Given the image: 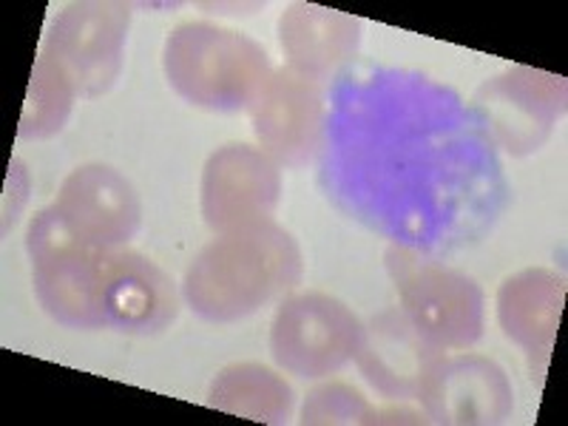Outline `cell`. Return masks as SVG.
I'll list each match as a JSON object with an SVG mask.
<instances>
[{"label":"cell","instance_id":"obj_1","mask_svg":"<svg viewBox=\"0 0 568 426\" xmlns=\"http://www.w3.org/2000/svg\"><path fill=\"white\" fill-rule=\"evenodd\" d=\"M302 276L298 247L284 231L258 220L233 227L202 251L185 278V296L200 316L231 322L253 313Z\"/></svg>","mask_w":568,"mask_h":426},{"label":"cell","instance_id":"obj_2","mask_svg":"<svg viewBox=\"0 0 568 426\" xmlns=\"http://www.w3.org/2000/svg\"><path fill=\"white\" fill-rule=\"evenodd\" d=\"M169 80L191 103L211 109L245 105L267 83V60L251 40L225 29L182 27L169 40Z\"/></svg>","mask_w":568,"mask_h":426},{"label":"cell","instance_id":"obj_3","mask_svg":"<svg viewBox=\"0 0 568 426\" xmlns=\"http://www.w3.org/2000/svg\"><path fill=\"white\" fill-rule=\"evenodd\" d=\"M362 338L364 329L342 304L324 296H302L278 311L273 355L282 367L316 378L353 358Z\"/></svg>","mask_w":568,"mask_h":426},{"label":"cell","instance_id":"obj_4","mask_svg":"<svg viewBox=\"0 0 568 426\" xmlns=\"http://www.w3.org/2000/svg\"><path fill=\"white\" fill-rule=\"evenodd\" d=\"M176 316V296L160 267L136 253L100 247L98 258V318L129 333L162 329Z\"/></svg>","mask_w":568,"mask_h":426},{"label":"cell","instance_id":"obj_5","mask_svg":"<svg viewBox=\"0 0 568 426\" xmlns=\"http://www.w3.org/2000/svg\"><path fill=\"white\" fill-rule=\"evenodd\" d=\"M125 20L129 12H123V7H100V3L71 7L54 23L45 43V49L54 45V52L43 54L65 71L74 89L85 94L103 91L116 74Z\"/></svg>","mask_w":568,"mask_h":426},{"label":"cell","instance_id":"obj_6","mask_svg":"<svg viewBox=\"0 0 568 426\" xmlns=\"http://www.w3.org/2000/svg\"><path fill=\"white\" fill-rule=\"evenodd\" d=\"M278 174L265 154L225 149L213 154L205 171L202 207L211 227H242L267 216L276 205Z\"/></svg>","mask_w":568,"mask_h":426},{"label":"cell","instance_id":"obj_7","mask_svg":"<svg viewBox=\"0 0 568 426\" xmlns=\"http://www.w3.org/2000/svg\"><path fill=\"white\" fill-rule=\"evenodd\" d=\"M256 134L284 165L311 160L322 125V100L311 80L287 69L267 80L256 94Z\"/></svg>","mask_w":568,"mask_h":426},{"label":"cell","instance_id":"obj_8","mask_svg":"<svg viewBox=\"0 0 568 426\" xmlns=\"http://www.w3.org/2000/svg\"><path fill=\"white\" fill-rule=\"evenodd\" d=\"M54 207L80 240L98 247L129 240L140 222V205L131 185L103 165L71 174Z\"/></svg>","mask_w":568,"mask_h":426},{"label":"cell","instance_id":"obj_9","mask_svg":"<svg viewBox=\"0 0 568 426\" xmlns=\"http://www.w3.org/2000/svg\"><path fill=\"white\" fill-rule=\"evenodd\" d=\"M413 327L429 342L469 344L480 333V291L440 267L415 271L400 282Z\"/></svg>","mask_w":568,"mask_h":426},{"label":"cell","instance_id":"obj_10","mask_svg":"<svg viewBox=\"0 0 568 426\" xmlns=\"http://www.w3.org/2000/svg\"><path fill=\"white\" fill-rule=\"evenodd\" d=\"M355 355L362 362L364 375L387 395L418 393L426 369L438 358L433 342L420 336L413 322H404L393 313L378 318L373 329L364 333Z\"/></svg>","mask_w":568,"mask_h":426},{"label":"cell","instance_id":"obj_11","mask_svg":"<svg viewBox=\"0 0 568 426\" xmlns=\"http://www.w3.org/2000/svg\"><path fill=\"white\" fill-rule=\"evenodd\" d=\"M562 282L542 271L520 273L500 291V322L515 342L535 349L549 347L560 322Z\"/></svg>","mask_w":568,"mask_h":426},{"label":"cell","instance_id":"obj_12","mask_svg":"<svg viewBox=\"0 0 568 426\" xmlns=\"http://www.w3.org/2000/svg\"><path fill=\"white\" fill-rule=\"evenodd\" d=\"M338 14L322 12L318 7H296L282 18V43L291 49L293 65L298 74L313 78L318 71L333 69L338 60L347 58L358 40V23L347 20L342 29H329Z\"/></svg>","mask_w":568,"mask_h":426},{"label":"cell","instance_id":"obj_13","mask_svg":"<svg viewBox=\"0 0 568 426\" xmlns=\"http://www.w3.org/2000/svg\"><path fill=\"white\" fill-rule=\"evenodd\" d=\"M74 91L78 89L65 78V71L43 54L32 71V89L23 109L20 136H49L63 129Z\"/></svg>","mask_w":568,"mask_h":426},{"label":"cell","instance_id":"obj_14","mask_svg":"<svg viewBox=\"0 0 568 426\" xmlns=\"http://www.w3.org/2000/svg\"><path fill=\"white\" fill-rule=\"evenodd\" d=\"M216 387L227 389H242L247 395H236V398L225 400L220 409H227V413H242L253 420H284L287 418V409L291 404H282V400L273 398H258V393H273V389H284L287 384H282L271 369L256 367V364H242V367L225 369V375H220Z\"/></svg>","mask_w":568,"mask_h":426}]
</instances>
